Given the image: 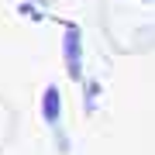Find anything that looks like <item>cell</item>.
I'll list each match as a JSON object with an SVG mask.
<instances>
[{"label":"cell","instance_id":"1","mask_svg":"<svg viewBox=\"0 0 155 155\" xmlns=\"http://www.w3.org/2000/svg\"><path fill=\"white\" fill-rule=\"evenodd\" d=\"M66 69H69L72 79L83 72V69H79V31H76V28L66 31Z\"/></svg>","mask_w":155,"mask_h":155},{"label":"cell","instance_id":"2","mask_svg":"<svg viewBox=\"0 0 155 155\" xmlns=\"http://www.w3.org/2000/svg\"><path fill=\"white\" fill-rule=\"evenodd\" d=\"M41 114L48 124H59V114H62V100H59V90L48 86L45 90V100H41Z\"/></svg>","mask_w":155,"mask_h":155}]
</instances>
